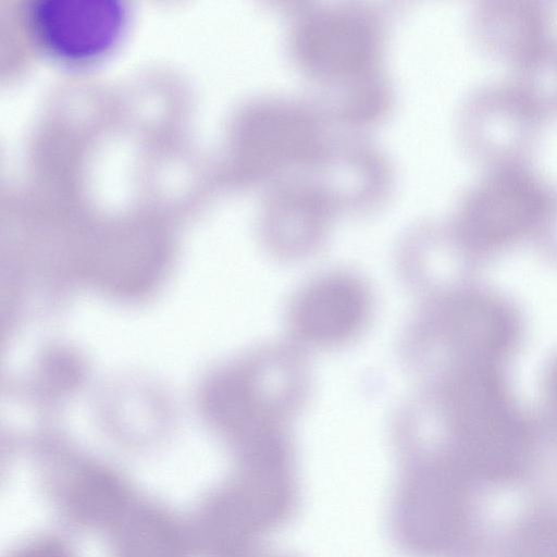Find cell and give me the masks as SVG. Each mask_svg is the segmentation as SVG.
Listing matches in <instances>:
<instances>
[{
  "label": "cell",
  "instance_id": "cell-1",
  "mask_svg": "<svg viewBox=\"0 0 557 557\" xmlns=\"http://www.w3.org/2000/svg\"><path fill=\"white\" fill-rule=\"evenodd\" d=\"M444 413L480 454L483 466L505 467L525 441L521 416L494 363L462 361L447 379Z\"/></svg>",
  "mask_w": 557,
  "mask_h": 557
},
{
  "label": "cell",
  "instance_id": "cell-2",
  "mask_svg": "<svg viewBox=\"0 0 557 557\" xmlns=\"http://www.w3.org/2000/svg\"><path fill=\"white\" fill-rule=\"evenodd\" d=\"M548 194L524 165L491 169L460 201L457 238L475 250L507 245L537 230Z\"/></svg>",
  "mask_w": 557,
  "mask_h": 557
},
{
  "label": "cell",
  "instance_id": "cell-3",
  "mask_svg": "<svg viewBox=\"0 0 557 557\" xmlns=\"http://www.w3.org/2000/svg\"><path fill=\"white\" fill-rule=\"evenodd\" d=\"M34 42L54 60L95 62L121 40L128 9L121 0H32L25 10Z\"/></svg>",
  "mask_w": 557,
  "mask_h": 557
},
{
  "label": "cell",
  "instance_id": "cell-4",
  "mask_svg": "<svg viewBox=\"0 0 557 557\" xmlns=\"http://www.w3.org/2000/svg\"><path fill=\"white\" fill-rule=\"evenodd\" d=\"M462 113L463 139L475 157L491 169L523 165L541 117L513 84L479 89Z\"/></svg>",
  "mask_w": 557,
  "mask_h": 557
},
{
  "label": "cell",
  "instance_id": "cell-5",
  "mask_svg": "<svg viewBox=\"0 0 557 557\" xmlns=\"http://www.w3.org/2000/svg\"><path fill=\"white\" fill-rule=\"evenodd\" d=\"M370 313L367 286L347 273H330L299 292L289 309L297 338L312 346H335L358 335Z\"/></svg>",
  "mask_w": 557,
  "mask_h": 557
},
{
  "label": "cell",
  "instance_id": "cell-6",
  "mask_svg": "<svg viewBox=\"0 0 557 557\" xmlns=\"http://www.w3.org/2000/svg\"><path fill=\"white\" fill-rule=\"evenodd\" d=\"M473 17L479 42L487 51L516 63L549 39L550 16L539 2L485 1Z\"/></svg>",
  "mask_w": 557,
  "mask_h": 557
},
{
  "label": "cell",
  "instance_id": "cell-7",
  "mask_svg": "<svg viewBox=\"0 0 557 557\" xmlns=\"http://www.w3.org/2000/svg\"><path fill=\"white\" fill-rule=\"evenodd\" d=\"M450 309L448 337L462 354V361L494 363L511 344L516 326L512 315L495 299L468 297Z\"/></svg>",
  "mask_w": 557,
  "mask_h": 557
},
{
  "label": "cell",
  "instance_id": "cell-8",
  "mask_svg": "<svg viewBox=\"0 0 557 557\" xmlns=\"http://www.w3.org/2000/svg\"><path fill=\"white\" fill-rule=\"evenodd\" d=\"M513 85L540 117L557 114V42L548 39L519 60Z\"/></svg>",
  "mask_w": 557,
  "mask_h": 557
},
{
  "label": "cell",
  "instance_id": "cell-9",
  "mask_svg": "<svg viewBox=\"0 0 557 557\" xmlns=\"http://www.w3.org/2000/svg\"><path fill=\"white\" fill-rule=\"evenodd\" d=\"M548 396L550 405L557 413V362L552 368L548 376Z\"/></svg>",
  "mask_w": 557,
  "mask_h": 557
}]
</instances>
